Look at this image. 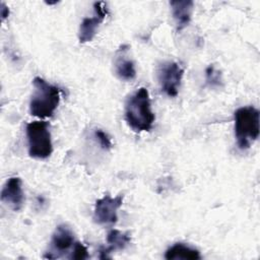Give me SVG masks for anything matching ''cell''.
Here are the masks:
<instances>
[{
  "mask_svg": "<svg viewBox=\"0 0 260 260\" xmlns=\"http://www.w3.org/2000/svg\"><path fill=\"white\" fill-rule=\"evenodd\" d=\"M94 14L91 17H84L80 23L78 39L80 43L90 42L96 35L100 24L108 15V8L106 2H95L93 4Z\"/></svg>",
  "mask_w": 260,
  "mask_h": 260,
  "instance_id": "cell-8",
  "label": "cell"
},
{
  "mask_svg": "<svg viewBox=\"0 0 260 260\" xmlns=\"http://www.w3.org/2000/svg\"><path fill=\"white\" fill-rule=\"evenodd\" d=\"M26 137L29 156L45 159L53 152V144L49 123L46 121H34L26 124Z\"/></svg>",
  "mask_w": 260,
  "mask_h": 260,
  "instance_id": "cell-4",
  "label": "cell"
},
{
  "mask_svg": "<svg viewBox=\"0 0 260 260\" xmlns=\"http://www.w3.org/2000/svg\"><path fill=\"white\" fill-rule=\"evenodd\" d=\"M34 91L29 102V112L38 118L52 117L60 103V89L37 76L32 80Z\"/></svg>",
  "mask_w": 260,
  "mask_h": 260,
  "instance_id": "cell-2",
  "label": "cell"
},
{
  "mask_svg": "<svg viewBox=\"0 0 260 260\" xmlns=\"http://www.w3.org/2000/svg\"><path fill=\"white\" fill-rule=\"evenodd\" d=\"M206 83L211 87H217L222 84L221 73L215 69L213 65H209L205 70Z\"/></svg>",
  "mask_w": 260,
  "mask_h": 260,
  "instance_id": "cell-14",
  "label": "cell"
},
{
  "mask_svg": "<svg viewBox=\"0 0 260 260\" xmlns=\"http://www.w3.org/2000/svg\"><path fill=\"white\" fill-rule=\"evenodd\" d=\"M131 241V238L129 234L122 233L118 230H112L108 233L107 236V242L109 244L106 248H101V255L100 258H109V254L115 250H121L124 249Z\"/></svg>",
  "mask_w": 260,
  "mask_h": 260,
  "instance_id": "cell-11",
  "label": "cell"
},
{
  "mask_svg": "<svg viewBox=\"0 0 260 260\" xmlns=\"http://www.w3.org/2000/svg\"><path fill=\"white\" fill-rule=\"evenodd\" d=\"M235 136L241 149H247L259 137L260 113L258 109L248 106L239 108L234 114Z\"/></svg>",
  "mask_w": 260,
  "mask_h": 260,
  "instance_id": "cell-3",
  "label": "cell"
},
{
  "mask_svg": "<svg viewBox=\"0 0 260 260\" xmlns=\"http://www.w3.org/2000/svg\"><path fill=\"white\" fill-rule=\"evenodd\" d=\"M123 195H105L95 201L93 220L99 224H114L118 220V209L122 206Z\"/></svg>",
  "mask_w": 260,
  "mask_h": 260,
  "instance_id": "cell-6",
  "label": "cell"
},
{
  "mask_svg": "<svg viewBox=\"0 0 260 260\" xmlns=\"http://www.w3.org/2000/svg\"><path fill=\"white\" fill-rule=\"evenodd\" d=\"M165 258L168 260H199L201 259V255L200 252L193 247H190L183 243H176L166 251Z\"/></svg>",
  "mask_w": 260,
  "mask_h": 260,
  "instance_id": "cell-12",
  "label": "cell"
},
{
  "mask_svg": "<svg viewBox=\"0 0 260 260\" xmlns=\"http://www.w3.org/2000/svg\"><path fill=\"white\" fill-rule=\"evenodd\" d=\"M1 201L15 211L21 209L24 202V194L20 178L11 177L6 181L1 191Z\"/></svg>",
  "mask_w": 260,
  "mask_h": 260,
  "instance_id": "cell-9",
  "label": "cell"
},
{
  "mask_svg": "<svg viewBox=\"0 0 260 260\" xmlns=\"http://www.w3.org/2000/svg\"><path fill=\"white\" fill-rule=\"evenodd\" d=\"M115 71L118 77L122 80L129 81L135 78L136 70L134 62L130 59L125 58L124 56H120L115 63Z\"/></svg>",
  "mask_w": 260,
  "mask_h": 260,
  "instance_id": "cell-13",
  "label": "cell"
},
{
  "mask_svg": "<svg viewBox=\"0 0 260 260\" xmlns=\"http://www.w3.org/2000/svg\"><path fill=\"white\" fill-rule=\"evenodd\" d=\"M70 259L75 260H83L88 258V251L87 248L80 242H75L73 245V250L71 252V255L69 256Z\"/></svg>",
  "mask_w": 260,
  "mask_h": 260,
  "instance_id": "cell-15",
  "label": "cell"
},
{
  "mask_svg": "<svg viewBox=\"0 0 260 260\" xmlns=\"http://www.w3.org/2000/svg\"><path fill=\"white\" fill-rule=\"evenodd\" d=\"M170 5L172 7V14L176 21L177 29L182 30L191 20L194 3L191 0H176L171 1Z\"/></svg>",
  "mask_w": 260,
  "mask_h": 260,
  "instance_id": "cell-10",
  "label": "cell"
},
{
  "mask_svg": "<svg viewBox=\"0 0 260 260\" xmlns=\"http://www.w3.org/2000/svg\"><path fill=\"white\" fill-rule=\"evenodd\" d=\"M8 15H9V9H8V7L2 2V3H1V18H2V20H4Z\"/></svg>",
  "mask_w": 260,
  "mask_h": 260,
  "instance_id": "cell-17",
  "label": "cell"
},
{
  "mask_svg": "<svg viewBox=\"0 0 260 260\" xmlns=\"http://www.w3.org/2000/svg\"><path fill=\"white\" fill-rule=\"evenodd\" d=\"M94 137L98 140V142L100 143L101 147L104 149H110L112 147V141L111 138L109 137V135L104 132L101 129H96L94 130Z\"/></svg>",
  "mask_w": 260,
  "mask_h": 260,
  "instance_id": "cell-16",
  "label": "cell"
},
{
  "mask_svg": "<svg viewBox=\"0 0 260 260\" xmlns=\"http://www.w3.org/2000/svg\"><path fill=\"white\" fill-rule=\"evenodd\" d=\"M74 243V236L71 229L66 224H59L53 233L49 250L44 257L49 259L60 258L73 247Z\"/></svg>",
  "mask_w": 260,
  "mask_h": 260,
  "instance_id": "cell-7",
  "label": "cell"
},
{
  "mask_svg": "<svg viewBox=\"0 0 260 260\" xmlns=\"http://www.w3.org/2000/svg\"><path fill=\"white\" fill-rule=\"evenodd\" d=\"M125 120L129 127L136 132L149 131L152 128L155 116L151 110L148 90L145 87L138 88L127 99Z\"/></svg>",
  "mask_w": 260,
  "mask_h": 260,
  "instance_id": "cell-1",
  "label": "cell"
},
{
  "mask_svg": "<svg viewBox=\"0 0 260 260\" xmlns=\"http://www.w3.org/2000/svg\"><path fill=\"white\" fill-rule=\"evenodd\" d=\"M184 75V69L177 62H164L157 69V79L161 90L169 96H176Z\"/></svg>",
  "mask_w": 260,
  "mask_h": 260,
  "instance_id": "cell-5",
  "label": "cell"
}]
</instances>
